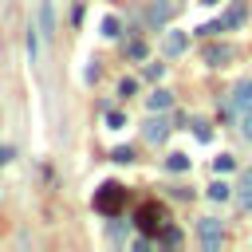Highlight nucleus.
<instances>
[{
	"instance_id": "nucleus-1",
	"label": "nucleus",
	"mask_w": 252,
	"mask_h": 252,
	"mask_svg": "<svg viewBox=\"0 0 252 252\" xmlns=\"http://www.w3.org/2000/svg\"><path fill=\"white\" fill-rule=\"evenodd\" d=\"M122 205H126V189H122V185H114V181L98 185V193H94V209H98L102 217H114V213H122Z\"/></svg>"
},
{
	"instance_id": "nucleus-2",
	"label": "nucleus",
	"mask_w": 252,
	"mask_h": 252,
	"mask_svg": "<svg viewBox=\"0 0 252 252\" xmlns=\"http://www.w3.org/2000/svg\"><path fill=\"white\" fill-rule=\"evenodd\" d=\"M161 224H165V209H161L158 201H150V205H142V209H138V228H142L146 236H158V232H161Z\"/></svg>"
},
{
	"instance_id": "nucleus-3",
	"label": "nucleus",
	"mask_w": 252,
	"mask_h": 252,
	"mask_svg": "<svg viewBox=\"0 0 252 252\" xmlns=\"http://www.w3.org/2000/svg\"><path fill=\"white\" fill-rule=\"evenodd\" d=\"M232 55H236L232 43H205L201 63H209V67H224V63H232Z\"/></svg>"
},
{
	"instance_id": "nucleus-4",
	"label": "nucleus",
	"mask_w": 252,
	"mask_h": 252,
	"mask_svg": "<svg viewBox=\"0 0 252 252\" xmlns=\"http://www.w3.org/2000/svg\"><path fill=\"white\" fill-rule=\"evenodd\" d=\"M197 236H201V244H205L209 252H217V248H220V220H217V217H201V220H197Z\"/></svg>"
},
{
	"instance_id": "nucleus-5",
	"label": "nucleus",
	"mask_w": 252,
	"mask_h": 252,
	"mask_svg": "<svg viewBox=\"0 0 252 252\" xmlns=\"http://www.w3.org/2000/svg\"><path fill=\"white\" fill-rule=\"evenodd\" d=\"M169 126H173V122H165V118H158V114H154V118H146V122H142V134H146V142H165Z\"/></svg>"
},
{
	"instance_id": "nucleus-6",
	"label": "nucleus",
	"mask_w": 252,
	"mask_h": 252,
	"mask_svg": "<svg viewBox=\"0 0 252 252\" xmlns=\"http://www.w3.org/2000/svg\"><path fill=\"white\" fill-rule=\"evenodd\" d=\"M232 106H236L240 114H248V110H252V79H244V83L232 91Z\"/></svg>"
},
{
	"instance_id": "nucleus-7",
	"label": "nucleus",
	"mask_w": 252,
	"mask_h": 252,
	"mask_svg": "<svg viewBox=\"0 0 252 252\" xmlns=\"http://www.w3.org/2000/svg\"><path fill=\"white\" fill-rule=\"evenodd\" d=\"M244 20H248V8H244V4H232V8L220 16V32H228V28H240Z\"/></svg>"
},
{
	"instance_id": "nucleus-8",
	"label": "nucleus",
	"mask_w": 252,
	"mask_h": 252,
	"mask_svg": "<svg viewBox=\"0 0 252 252\" xmlns=\"http://www.w3.org/2000/svg\"><path fill=\"white\" fill-rule=\"evenodd\" d=\"M35 28H39V35H51V32H55V12H51L47 0H43L39 12H35Z\"/></svg>"
},
{
	"instance_id": "nucleus-9",
	"label": "nucleus",
	"mask_w": 252,
	"mask_h": 252,
	"mask_svg": "<svg viewBox=\"0 0 252 252\" xmlns=\"http://www.w3.org/2000/svg\"><path fill=\"white\" fill-rule=\"evenodd\" d=\"M236 209H244V213L252 209V169H248V173L240 177V185H236Z\"/></svg>"
},
{
	"instance_id": "nucleus-10",
	"label": "nucleus",
	"mask_w": 252,
	"mask_h": 252,
	"mask_svg": "<svg viewBox=\"0 0 252 252\" xmlns=\"http://www.w3.org/2000/svg\"><path fill=\"white\" fill-rule=\"evenodd\" d=\"M185 43H189V39H185V32H177V28H173V32H165V39H161L165 55H181V51H185Z\"/></svg>"
},
{
	"instance_id": "nucleus-11",
	"label": "nucleus",
	"mask_w": 252,
	"mask_h": 252,
	"mask_svg": "<svg viewBox=\"0 0 252 252\" xmlns=\"http://www.w3.org/2000/svg\"><path fill=\"white\" fill-rule=\"evenodd\" d=\"M146 106H150V110H165V106H173V94L158 87V91H150V94H146Z\"/></svg>"
},
{
	"instance_id": "nucleus-12",
	"label": "nucleus",
	"mask_w": 252,
	"mask_h": 252,
	"mask_svg": "<svg viewBox=\"0 0 252 252\" xmlns=\"http://www.w3.org/2000/svg\"><path fill=\"white\" fill-rule=\"evenodd\" d=\"M165 16H169V0H154V8H150V24H154V28H161V24H165Z\"/></svg>"
},
{
	"instance_id": "nucleus-13",
	"label": "nucleus",
	"mask_w": 252,
	"mask_h": 252,
	"mask_svg": "<svg viewBox=\"0 0 252 252\" xmlns=\"http://www.w3.org/2000/svg\"><path fill=\"white\" fill-rule=\"evenodd\" d=\"M102 35H106V39H118V35H122V20H118V16H106V20H102Z\"/></svg>"
},
{
	"instance_id": "nucleus-14",
	"label": "nucleus",
	"mask_w": 252,
	"mask_h": 252,
	"mask_svg": "<svg viewBox=\"0 0 252 252\" xmlns=\"http://www.w3.org/2000/svg\"><path fill=\"white\" fill-rule=\"evenodd\" d=\"M110 161H118V165H130V161H134V150H130V146H118V150H110Z\"/></svg>"
},
{
	"instance_id": "nucleus-15",
	"label": "nucleus",
	"mask_w": 252,
	"mask_h": 252,
	"mask_svg": "<svg viewBox=\"0 0 252 252\" xmlns=\"http://www.w3.org/2000/svg\"><path fill=\"white\" fill-rule=\"evenodd\" d=\"M165 169H169V173H173V169L181 173V169H189V158H185V154H169V158H165Z\"/></svg>"
},
{
	"instance_id": "nucleus-16",
	"label": "nucleus",
	"mask_w": 252,
	"mask_h": 252,
	"mask_svg": "<svg viewBox=\"0 0 252 252\" xmlns=\"http://www.w3.org/2000/svg\"><path fill=\"white\" fill-rule=\"evenodd\" d=\"M126 55L130 59H146V39H130L126 43Z\"/></svg>"
},
{
	"instance_id": "nucleus-17",
	"label": "nucleus",
	"mask_w": 252,
	"mask_h": 252,
	"mask_svg": "<svg viewBox=\"0 0 252 252\" xmlns=\"http://www.w3.org/2000/svg\"><path fill=\"white\" fill-rule=\"evenodd\" d=\"M158 240H161V244H181V232H177V228H169V224H161Z\"/></svg>"
},
{
	"instance_id": "nucleus-18",
	"label": "nucleus",
	"mask_w": 252,
	"mask_h": 252,
	"mask_svg": "<svg viewBox=\"0 0 252 252\" xmlns=\"http://www.w3.org/2000/svg\"><path fill=\"white\" fill-rule=\"evenodd\" d=\"M213 165H217V173H232V169H236V158H228V154H220V158H217Z\"/></svg>"
},
{
	"instance_id": "nucleus-19",
	"label": "nucleus",
	"mask_w": 252,
	"mask_h": 252,
	"mask_svg": "<svg viewBox=\"0 0 252 252\" xmlns=\"http://www.w3.org/2000/svg\"><path fill=\"white\" fill-rule=\"evenodd\" d=\"M209 197H213V201H224V197H228V185H224V181H209Z\"/></svg>"
},
{
	"instance_id": "nucleus-20",
	"label": "nucleus",
	"mask_w": 252,
	"mask_h": 252,
	"mask_svg": "<svg viewBox=\"0 0 252 252\" xmlns=\"http://www.w3.org/2000/svg\"><path fill=\"white\" fill-rule=\"evenodd\" d=\"M106 126H110V130H122V126H126V114H122V110H110V114H106Z\"/></svg>"
},
{
	"instance_id": "nucleus-21",
	"label": "nucleus",
	"mask_w": 252,
	"mask_h": 252,
	"mask_svg": "<svg viewBox=\"0 0 252 252\" xmlns=\"http://www.w3.org/2000/svg\"><path fill=\"white\" fill-rule=\"evenodd\" d=\"M161 75H165V67H161V63H150V67H146V79H154V83H158Z\"/></svg>"
},
{
	"instance_id": "nucleus-22",
	"label": "nucleus",
	"mask_w": 252,
	"mask_h": 252,
	"mask_svg": "<svg viewBox=\"0 0 252 252\" xmlns=\"http://www.w3.org/2000/svg\"><path fill=\"white\" fill-rule=\"evenodd\" d=\"M240 134H244V138H248V142H252V110H248V114H244V118H240Z\"/></svg>"
},
{
	"instance_id": "nucleus-23",
	"label": "nucleus",
	"mask_w": 252,
	"mask_h": 252,
	"mask_svg": "<svg viewBox=\"0 0 252 252\" xmlns=\"http://www.w3.org/2000/svg\"><path fill=\"white\" fill-rule=\"evenodd\" d=\"M134 91H138L134 79H122V83H118V94H134Z\"/></svg>"
},
{
	"instance_id": "nucleus-24",
	"label": "nucleus",
	"mask_w": 252,
	"mask_h": 252,
	"mask_svg": "<svg viewBox=\"0 0 252 252\" xmlns=\"http://www.w3.org/2000/svg\"><path fill=\"white\" fill-rule=\"evenodd\" d=\"M193 134H197L201 142H209V138H213V130H209V122H197V130H193Z\"/></svg>"
},
{
	"instance_id": "nucleus-25",
	"label": "nucleus",
	"mask_w": 252,
	"mask_h": 252,
	"mask_svg": "<svg viewBox=\"0 0 252 252\" xmlns=\"http://www.w3.org/2000/svg\"><path fill=\"white\" fill-rule=\"evenodd\" d=\"M8 158H12V150H8V146H0V165H8Z\"/></svg>"
},
{
	"instance_id": "nucleus-26",
	"label": "nucleus",
	"mask_w": 252,
	"mask_h": 252,
	"mask_svg": "<svg viewBox=\"0 0 252 252\" xmlns=\"http://www.w3.org/2000/svg\"><path fill=\"white\" fill-rule=\"evenodd\" d=\"M205 4H217V0H205Z\"/></svg>"
}]
</instances>
